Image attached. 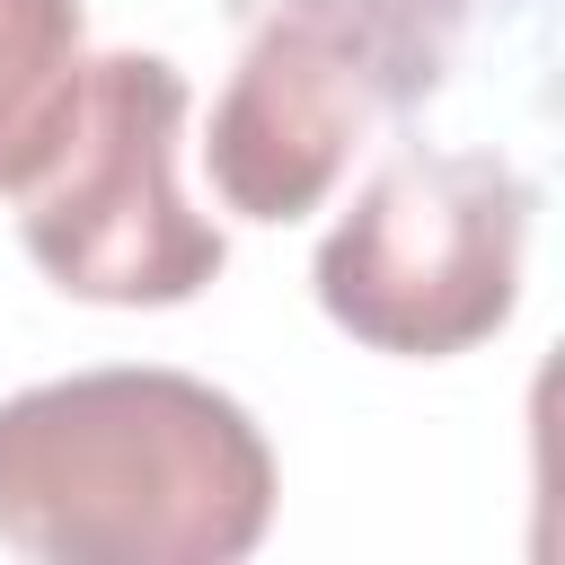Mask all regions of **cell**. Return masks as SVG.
<instances>
[{"label":"cell","mask_w":565,"mask_h":565,"mask_svg":"<svg viewBox=\"0 0 565 565\" xmlns=\"http://www.w3.org/2000/svg\"><path fill=\"white\" fill-rule=\"evenodd\" d=\"M274 450L194 371H71L0 397V547L44 565H238Z\"/></svg>","instance_id":"cell-1"},{"label":"cell","mask_w":565,"mask_h":565,"mask_svg":"<svg viewBox=\"0 0 565 565\" xmlns=\"http://www.w3.org/2000/svg\"><path fill=\"white\" fill-rule=\"evenodd\" d=\"M468 0H274L212 106V194L247 221H300L353 150L424 106L459 62Z\"/></svg>","instance_id":"cell-2"},{"label":"cell","mask_w":565,"mask_h":565,"mask_svg":"<svg viewBox=\"0 0 565 565\" xmlns=\"http://www.w3.org/2000/svg\"><path fill=\"white\" fill-rule=\"evenodd\" d=\"M185 141V71L159 53H97L79 71L71 124L44 168L9 194L26 256L106 309H177L194 300L230 247L177 185Z\"/></svg>","instance_id":"cell-3"},{"label":"cell","mask_w":565,"mask_h":565,"mask_svg":"<svg viewBox=\"0 0 565 565\" xmlns=\"http://www.w3.org/2000/svg\"><path fill=\"white\" fill-rule=\"evenodd\" d=\"M530 185L494 150H397L318 238V309L406 362L486 344L521 300Z\"/></svg>","instance_id":"cell-4"},{"label":"cell","mask_w":565,"mask_h":565,"mask_svg":"<svg viewBox=\"0 0 565 565\" xmlns=\"http://www.w3.org/2000/svg\"><path fill=\"white\" fill-rule=\"evenodd\" d=\"M88 71L79 0H0V194H18L71 124Z\"/></svg>","instance_id":"cell-5"}]
</instances>
